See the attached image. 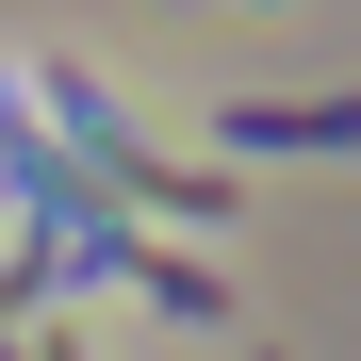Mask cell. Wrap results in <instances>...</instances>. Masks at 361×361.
I'll return each mask as SVG.
<instances>
[{"label": "cell", "instance_id": "1", "mask_svg": "<svg viewBox=\"0 0 361 361\" xmlns=\"http://www.w3.org/2000/svg\"><path fill=\"white\" fill-rule=\"evenodd\" d=\"M49 115H66V164L99 180V197H132V214H247V180H230V164H164V148H132V132H115V99H99V66H49Z\"/></svg>", "mask_w": 361, "mask_h": 361}, {"label": "cell", "instance_id": "2", "mask_svg": "<svg viewBox=\"0 0 361 361\" xmlns=\"http://www.w3.org/2000/svg\"><path fill=\"white\" fill-rule=\"evenodd\" d=\"M82 263H115V279H132L148 312H180V329H214V312H230V279H214V247H148V230H99Z\"/></svg>", "mask_w": 361, "mask_h": 361}, {"label": "cell", "instance_id": "3", "mask_svg": "<svg viewBox=\"0 0 361 361\" xmlns=\"http://www.w3.org/2000/svg\"><path fill=\"white\" fill-rule=\"evenodd\" d=\"M214 132L230 148H361V82H329V99H214Z\"/></svg>", "mask_w": 361, "mask_h": 361}, {"label": "cell", "instance_id": "4", "mask_svg": "<svg viewBox=\"0 0 361 361\" xmlns=\"http://www.w3.org/2000/svg\"><path fill=\"white\" fill-rule=\"evenodd\" d=\"M0 361H82V345L66 329H0Z\"/></svg>", "mask_w": 361, "mask_h": 361}, {"label": "cell", "instance_id": "5", "mask_svg": "<svg viewBox=\"0 0 361 361\" xmlns=\"http://www.w3.org/2000/svg\"><path fill=\"white\" fill-rule=\"evenodd\" d=\"M263 361H279V345H263Z\"/></svg>", "mask_w": 361, "mask_h": 361}]
</instances>
